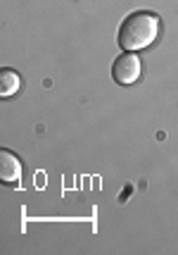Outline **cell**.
<instances>
[{
    "mask_svg": "<svg viewBox=\"0 0 178 255\" xmlns=\"http://www.w3.org/2000/svg\"><path fill=\"white\" fill-rule=\"evenodd\" d=\"M159 29H162V24H159V17L155 12H133L119 26L117 43L123 53H138V50L150 48L155 43L157 36H159Z\"/></svg>",
    "mask_w": 178,
    "mask_h": 255,
    "instance_id": "cell-1",
    "label": "cell"
},
{
    "mask_svg": "<svg viewBox=\"0 0 178 255\" xmlns=\"http://www.w3.org/2000/svg\"><path fill=\"white\" fill-rule=\"evenodd\" d=\"M140 72H143V65H140V57L135 53H121L112 65V79L121 86L135 84L140 79Z\"/></svg>",
    "mask_w": 178,
    "mask_h": 255,
    "instance_id": "cell-2",
    "label": "cell"
},
{
    "mask_svg": "<svg viewBox=\"0 0 178 255\" xmlns=\"http://www.w3.org/2000/svg\"><path fill=\"white\" fill-rule=\"evenodd\" d=\"M0 179L5 184H17L22 179V160L12 150H2L0 153Z\"/></svg>",
    "mask_w": 178,
    "mask_h": 255,
    "instance_id": "cell-3",
    "label": "cell"
},
{
    "mask_svg": "<svg viewBox=\"0 0 178 255\" xmlns=\"http://www.w3.org/2000/svg\"><path fill=\"white\" fill-rule=\"evenodd\" d=\"M19 89H22V77L14 69H2L0 72V96L2 98H12Z\"/></svg>",
    "mask_w": 178,
    "mask_h": 255,
    "instance_id": "cell-4",
    "label": "cell"
}]
</instances>
